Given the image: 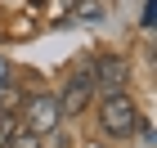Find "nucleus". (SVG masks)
Returning <instances> with one entry per match:
<instances>
[{
    "instance_id": "0eeeda50",
    "label": "nucleus",
    "mask_w": 157,
    "mask_h": 148,
    "mask_svg": "<svg viewBox=\"0 0 157 148\" xmlns=\"http://www.w3.org/2000/svg\"><path fill=\"white\" fill-rule=\"evenodd\" d=\"M9 85H13V63L0 54V90H9Z\"/></svg>"
},
{
    "instance_id": "1a4fd4ad",
    "label": "nucleus",
    "mask_w": 157,
    "mask_h": 148,
    "mask_svg": "<svg viewBox=\"0 0 157 148\" xmlns=\"http://www.w3.org/2000/svg\"><path fill=\"white\" fill-rule=\"evenodd\" d=\"M72 13V0H54V18H67Z\"/></svg>"
},
{
    "instance_id": "f257e3e1",
    "label": "nucleus",
    "mask_w": 157,
    "mask_h": 148,
    "mask_svg": "<svg viewBox=\"0 0 157 148\" xmlns=\"http://www.w3.org/2000/svg\"><path fill=\"white\" fill-rule=\"evenodd\" d=\"M99 121H103V130H108L112 139H130L135 130H139V108H135V99L121 90V94H108L99 103Z\"/></svg>"
},
{
    "instance_id": "39448f33",
    "label": "nucleus",
    "mask_w": 157,
    "mask_h": 148,
    "mask_svg": "<svg viewBox=\"0 0 157 148\" xmlns=\"http://www.w3.org/2000/svg\"><path fill=\"white\" fill-rule=\"evenodd\" d=\"M72 18H81V23H99V18H103V5H99V0H72Z\"/></svg>"
},
{
    "instance_id": "6e6552de",
    "label": "nucleus",
    "mask_w": 157,
    "mask_h": 148,
    "mask_svg": "<svg viewBox=\"0 0 157 148\" xmlns=\"http://www.w3.org/2000/svg\"><path fill=\"white\" fill-rule=\"evenodd\" d=\"M153 18H157V0H144V27H153Z\"/></svg>"
},
{
    "instance_id": "7ed1b4c3",
    "label": "nucleus",
    "mask_w": 157,
    "mask_h": 148,
    "mask_svg": "<svg viewBox=\"0 0 157 148\" xmlns=\"http://www.w3.org/2000/svg\"><path fill=\"white\" fill-rule=\"evenodd\" d=\"M23 112H27V130H32V135H49V130L63 126V108H59L54 94H32Z\"/></svg>"
},
{
    "instance_id": "f03ea898",
    "label": "nucleus",
    "mask_w": 157,
    "mask_h": 148,
    "mask_svg": "<svg viewBox=\"0 0 157 148\" xmlns=\"http://www.w3.org/2000/svg\"><path fill=\"white\" fill-rule=\"evenodd\" d=\"M90 81H94V94H121V90L130 85V63L121 59V54H103V59H94V67H90Z\"/></svg>"
},
{
    "instance_id": "20e7f679",
    "label": "nucleus",
    "mask_w": 157,
    "mask_h": 148,
    "mask_svg": "<svg viewBox=\"0 0 157 148\" xmlns=\"http://www.w3.org/2000/svg\"><path fill=\"white\" fill-rule=\"evenodd\" d=\"M90 94H94V81H90V67H85V72H76L72 81L63 85V94H59L63 117H76V112H85V108H90Z\"/></svg>"
},
{
    "instance_id": "423d86ee",
    "label": "nucleus",
    "mask_w": 157,
    "mask_h": 148,
    "mask_svg": "<svg viewBox=\"0 0 157 148\" xmlns=\"http://www.w3.org/2000/svg\"><path fill=\"white\" fill-rule=\"evenodd\" d=\"M5 148H40V135H32V130H18V135L5 139Z\"/></svg>"
},
{
    "instance_id": "9d476101",
    "label": "nucleus",
    "mask_w": 157,
    "mask_h": 148,
    "mask_svg": "<svg viewBox=\"0 0 157 148\" xmlns=\"http://www.w3.org/2000/svg\"><path fill=\"white\" fill-rule=\"evenodd\" d=\"M0 117H5V108H0Z\"/></svg>"
}]
</instances>
